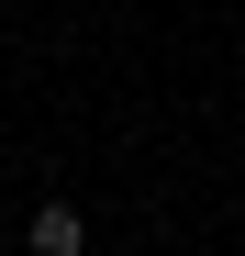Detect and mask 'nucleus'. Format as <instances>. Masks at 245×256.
Masks as SVG:
<instances>
[{
    "mask_svg": "<svg viewBox=\"0 0 245 256\" xmlns=\"http://www.w3.org/2000/svg\"><path fill=\"white\" fill-rule=\"evenodd\" d=\"M34 256H90V223H78L67 200H45L34 212Z\"/></svg>",
    "mask_w": 245,
    "mask_h": 256,
    "instance_id": "nucleus-1",
    "label": "nucleus"
}]
</instances>
